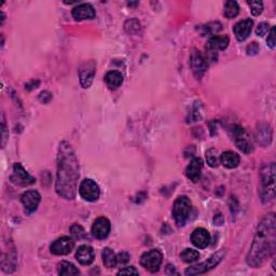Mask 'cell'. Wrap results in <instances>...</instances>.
I'll return each instance as SVG.
<instances>
[{
	"label": "cell",
	"instance_id": "obj_29",
	"mask_svg": "<svg viewBox=\"0 0 276 276\" xmlns=\"http://www.w3.org/2000/svg\"><path fill=\"white\" fill-rule=\"evenodd\" d=\"M124 30L127 34L130 35H136L141 32L142 26L141 23L138 22V20L136 19H132V20H127L124 24Z\"/></svg>",
	"mask_w": 276,
	"mask_h": 276
},
{
	"label": "cell",
	"instance_id": "obj_11",
	"mask_svg": "<svg viewBox=\"0 0 276 276\" xmlns=\"http://www.w3.org/2000/svg\"><path fill=\"white\" fill-rule=\"evenodd\" d=\"M96 71V63L94 61H89L84 63L81 67L79 69V78H80V83L83 86L84 89L89 88L92 84L94 76H95Z\"/></svg>",
	"mask_w": 276,
	"mask_h": 276
},
{
	"label": "cell",
	"instance_id": "obj_37",
	"mask_svg": "<svg viewBox=\"0 0 276 276\" xmlns=\"http://www.w3.org/2000/svg\"><path fill=\"white\" fill-rule=\"evenodd\" d=\"M129 260V255L127 252H120L117 256V262L118 263H126Z\"/></svg>",
	"mask_w": 276,
	"mask_h": 276
},
{
	"label": "cell",
	"instance_id": "obj_5",
	"mask_svg": "<svg viewBox=\"0 0 276 276\" xmlns=\"http://www.w3.org/2000/svg\"><path fill=\"white\" fill-rule=\"evenodd\" d=\"M232 140L234 141L236 147L244 154H251L253 151V144L250 135L244 127L239 125L232 127Z\"/></svg>",
	"mask_w": 276,
	"mask_h": 276
},
{
	"label": "cell",
	"instance_id": "obj_20",
	"mask_svg": "<svg viewBox=\"0 0 276 276\" xmlns=\"http://www.w3.org/2000/svg\"><path fill=\"white\" fill-rule=\"evenodd\" d=\"M202 169H203L202 160L199 158H195L190 162V164L188 165V168L186 170V175L189 179L193 181V183H198L202 176Z\"/></svg>",
	"mask_w": 276,
	"mask_h": 276
},
{
	"label": "cell",
	"instance_id": "obj_15",
	"mask_svg": "<svg viewBox=\"0 0 276 276\" xmlns=\"http://www.w3.org/2000/svg\"><path fill=\"white\" fill-rule=\"evenodd\" d=\"M191 242L195 247H198L200 249L206 248L210 243L209 232L203 228L195 229L191 234Z\"/></svg>",
	"mask_w": 276,
	"mask_h": 276
},
{
	"label": "cell",
	"instance_id": "obj_26",
	"mask_svg": "<svg viewBox=\"0 0 276 276\" xmlns=\"http://www.w3.org/2000/svg\"><path fill=\"white\" fill-rule=\"evenodd\" d=\"M239 13V6L236 2L230 0L224 5V16L228 19H235Z\"/></svg>",
	"mask_w": 276,
	"mask_h": 276
},
{
	"label": "cell",
	"instance_id": "obj_36",
	"mask_svg": "<svg viewBox=\"0 0 276 276\" xmlns=\"http://www.w3.org/2000/svg\"><path fill=\"white\" fill-rule=\"evenodd\" d=\"M246 51L248 55H256L259 52V45L257 42H252L248 47H247Z\"/></svg>",
	"mask_w": 276,
	"mask_h": 276
},
{
	"label": "cell",
	"instance_id": "obj_4",
	"mask_svg": "<svg viewBox=\"0 0 276 276\" xmlns=\"http://www.w3.org/2000/svg\"><path fill=\"white\" fill-rule=\"evenodd\" d=\"M191 213V202L187 197H179L173 206V217L178 227L185 226Z\"/></svg>",
	"mask_w": 276,
	"mask_h": 276
},
{
	"label": "cell",
	"instance_id": "obj_32",
	"mask_svg": "<svg viewBox=\"0 0 276 276\" xmlns=\"http://www.w3.org/2000/svg\"><path fill=\"white\" fill-rule=\"evenodd\" d=\"M70 233H71L72 236L78 238V239H81V238L85 237L84 229L81 226H80V224H77V223H75L74 226H71Z\"/></svg>",
	"mask_w": 276,
	"mask_h": 276
},
{
	"label": "cell",
	"instance_id": "obj_27",
	"mask_svg": "<svg viewBox=\"0 0 276 276\" xmlns=\"http://www.w3.org/2000/svg\"><path fill=\"white\" fill-rule=\"evenodd\" d=\"M180 257H181V259H183L184 262H186V263H193V262H195V261L199 260L200 253L197 250H194V249L187 248L183 252H181Z\"/></svg>",
	"mask_w": 276,
	"mask_h": 276
},
{
	"label": "cell",
	"instance_id": "obj_22",
	"mask_svg": "<svg viewBox=\"0 0 276 276\" xmlns=\"http://www.w3.org/2000/svg\"><path fill=\"white\" fill-rule=\"evenodd\" d=\"M239 161H241V159H239V156L237 154H235V152L226 151L220 156L221 164L224 166V168L230 169V170L237 168L239 164Z\"/></svg>",
	"mask_w": 276,
	"mask_h": 276
},
{
	"label": "cell",
	"instance_id": "obj_3",
	"mask_svg": "<svg viewBox=\"0 0 276 276\" xmlns=\"http://www.w3.org/2000/svg\"><path fill=\"white\" fill-rule=\"evenodd\" d=\"M275 163L264 165L260 173L261 190L260 198L263 203L271 202L275 198Z\"/></svg>",
	"mask_w": 276,
	"mask_h": 276
},
{
	"label": "cell",
	"instance_id": "obj_12",
	"mask_svg": "<svg viewBox=\"0 0 276 276\" xmlns=\"http://www.w3.org/2000/svg\"><path fill=\"white\" fill-rule=\"evenodd\" d=\"M190 66L194 76L201 79L207 69V62L203 54L198 50H194L190 56Z\"/></svg>",
	"mask_w": 276,
	"mask_h": 276
},
{
	"label": "cell",
	"instance_id": "obj_33",
	"mask_svg": "<svg viewBox=\"0 0 276 276\" xmlns=\"http://www.w3.org/2000/svg\"><path fill=\"white\" fill-rule=\"evenodd\" d=\"M268 32H270V25L267 23H260L256 30V34L260 37H263L264 35L268 34Z\"/></svg>",
	"mask_w": 276,
	"mask_h": 276
},
{
	"label": "cell",
	"instance_id": "obj_13",
	"mask_svg": "<svg viewBox=\"0 0 276 276\" xmlns=\"http://www.w3.org/2000/svg\"><path fill=\"white\" fill-rule=\"evenodd\" d=\"M21 201L25 207V212L27 214H33L37 210L39 203L41 201V197L38 191L36 190H28L22 194Z\"/></svg>",
	"mask_w": 276,
	"mask_h": 276
},
{
	"label": "cell",
	"instance_id": "obj_8",
	"mask_svg": "<svg viewBox=\"0 0 276 276\" xmlns=\"http://www.w3.org/2000/svg\"><path fill=\"white\" fill-rule=\"evenodd\" d=\"M10 179L14 185H18L21 187H27L36 183V179L20 163L14 164L13 173Z\"/></svg>",
	"mask_w": 276,
	"mask_h": 276
},
{
	"label": "cell",
	"instance_id": "obj_7",
	"mask_svg": "<svg viewBox=\"0 0 276 276\" xmlns=\"http://www.w3.org/2000/svg\"><path fill=\"white\" fill-rule=\"evenodd\" d=\"M162 260L163 255L161 251L158 249H151L145 252L141 257V264L151 273H156L160 270V266L162 264Z\"/></svg>",
	"mask_w": 276,
	"mask_h": 276
},
{
	"label": "cell",
	"instance_id": "obj_30",
	"mask_svg": "<svg viewBox=\"0 0 276 276\" xmlns=\"http://www.w3.org/2000/svg\"><path fill=\"white\" fill-rule=\"evenodd\" d=\"M218 151L215 148H210L206 151V161L210 168H217L218 165Z\"/></svg>",
	"mask_w": 276,
	"mask_h": 276
},
{
	"label": "cell",
	"instance_id": "obj_10",
	"mask_svg": "<svg viewBox=\"0 0 276 276\" xmlns=\"http://www.w3.org/2000/svg\"><path fill=\"white\" fill-rule=\"evenodd\" d=\"M74 247H75L74 239L69 236H63V237L57 238L56 241H54L52 243V245H51L50 249L53 255L64 256V255H68V253H70L71 250L74 249Z\"/></svg>",
	"mask_w": 276,
	"mask_h": 276
},
{
	"label": "cell",
	"instance_id": "obj_2",
	"mask_svg": "<svg viewBox=\"0 0 276 276\" xmlns=\"http://www.w3.org/2000/svg\"><path fill=\"white\" fill-rule=\"evenodd\" d=\"M276 246V219L273 213L266 215L260 221L250 250L247 255V264L251 267H260L270 258Z\"/></svg>",
	"mask_w": 276,
	"mask_h": 276
},
{
	"label": "cell",
	"instance_id": "obj_34",
	"mask_svg": "<svg viewBox=\"0 0 276 276\" xmlns=\"http://www.w3.org/2000/svg\"><path fill=\"white\" fill-rule=\"evenodd\" d=\"M266 43L267 46L270 47L271 49H275L276 47V38H275V27L271 28L270 33L267 35V39H266Z\"/></svg>",
	"mask_w": 276,
	"mask_h": 276
},
{
	"label": "cell",
	"instance_id": "obj_19",
	"mask_svg": "<svg viewBox=\"0 0 276 276\" xmlns=\"http://www.w3.org/2000/svg\"><path fill=\"white\" fill-rule=\"evenodd\" d=\"M229 42L230 40L228 36H213V37L208 40L206 49L209 54L216 53L218 50H226L229 46Z\"/></svg>",
	"mask_w": 276,
	"mask_h": 276
},
{
	"label": "cell",
	"instance_id": "obj_35",
	"mask_svg": "<svg viewBox=\"0 0 276 276\" xmlns=\"http://www.w3.org/2000/svg\"><path fill=\"white\" fill-rule=\"evenodd\" d=\"M138 274H140V273H138V271L136 270L134 266L123 267L122 270H120L118 272V275H138Z\"/></svg>",
	"mask_w": 276,
	"mask_h": 276
},
{
	"label": "cell",
	"instance_id": "obj_17",
	"mask_svg": "<svg viewBox=\"0 0 276 276\" xmlns=\"http://www.w3.org/2000/svg\"><path fill=\"white\" fill-rule=\"evenodd\" d=\"M252 26H253V22L250 19H246L234 26V34L235 37L238 41H245L247 38L249 37V35L252 31Z\"/></svg>",
	"mask_w": 276,
	"mask_h": 276
},
{
	"label": "cell",
	"instance_id": "obj_16",
	"mask_svg": "<svg viewBox=\"0 0 276 276\" xmlns=\"http://www.w3.org/2000/svg\"><path fill=\"white\" fill-rule=\"evenodd\" d=\"M72 17L76 21L92 20L95 18V10L89 4H81L75 7L72 10Z\"/></svg>",
	"mask_w": 276,
	"mask_h": 276
},
{
	"label": "cell",
	"instance_id": "obj_25",
	"mask_svg": "<svg viewBox=\"0 0 276 276\" xmlns=\"http://www.w3.org/2000/svg\"><path fill=\"white\" fill-rule=\"evenodd\" d=\"M101 258H103V263L106 267L111 268L117 265V256L113 252V250L109 247H106V248L103 250V253H101Z\"/></svg>",
	"mask_w": 276,
	"mask_h": 276
},
{
	"label": "cell",
	"instance_id": "obj_21",
	"mask_svg": "<svg viewBox=\"0 0 276 276\" xmlns=\"http://www.w3.org/2000/svg\"><path fill=\"white\" fill-rule=\"evenodd\" d=\"M76 258L82 265H90L94 259H95V252H94L91 246L82 245L78 248L76 252Z\"/></svg>",
	"mask_w": 276,
	"mask_h": 276
},
{
	"label": "cell",
	"instance_id": "obj_6",
	"mask_svg": "<svg viewBox=\"0 0 276 276\" xmlns=\"http://www.w3.org/2000/svg\"><path fill=\"white\" fill-rule=\"evenodd\" d=\"M224 255H226V251L221 249L220 251L214 253L212 257L207 259L206 261H204V262H202V263L197 264L194 266H191V267H188L185 274L186 275H199V274H203L209 270H212V268H214L215 266H217L221 262V260L224 257Z\"/></svg>",
	"mask_w": 276,
	"mask_h": 276
},
{
	"label": "cell",
	"instance_id": "obj_9",
	"mask_svg": "<svg viewBox=\"0 0 276 276\" xmlns=\"http://www.w3.org/2000/svg\"><path fill=\"white\" fill-rule=\"evenodd\" d=\"M79 194L88 202H95L99 198V187L92 179H84L79 187Z\"/></svg>",
	"mask_w": 276,
	"mask_h": 276
},
{
	"label": "cell",
	"instance_id": "obj_1",
	"mask_svg": "<svg viewBox=\"0 0 276 276\" xmlns=\"http://www.w3.org/2000/svg\"><path fill=\"white\" fill-rule=\"evenodd\" d=\"M79 163L74 149L67 142L60 144L57 154V176L55 189L60 197L74 200L77 194Z\"/></svg>",
	"mask_w": 276,
	"mask_h": 276
},
{
	"label": "cell",
	"instance_id": "obj_31",
	"mask_svg": "<svg viewBox=\"0 0 276 276\" xmlns=\"http://www.w3.org/2000/svg\"><path fill=\"white\" fill-rule=\"evenodd\" d=\"M250 7V11L253 17H258L263 11L262 2H248L247 3Z\"/></svg>",
	"mask_w": 276,
	"mask_h": 276
},
{
	"label": "cell",
	"instance_id": "obj_28",
	"mask_svg": "<svg viewBox=\"0 0 276 276\" xmlns=\"http://www.w3.org/2000/svg\"><path fill=\"white\" fill-rule=\"evenodd\" d=\"M221 24L219 23V22H210V23L206 24V25H203L201 27V31H202V34L203 36L205 35H215L217 33H219L221 31Z\"/></svg>",
	"mask_w": 276,
	"mask_h": 276
},
{
	"label": "cell",
	"instance_id": "obj_24",
	"mask_svg": "<svg viewBox=\"0 0 276 276\" xmlns=\"http://www.w3.org/2000/svg\"><path fill=\"white\" fill-rule=\"evenodd\" d=\"M57 273L62 276H69V275H78L80 271L76 267L75 264H72L68 261H62L61 263L57 265Z\"/></svg>",
	"mask_w": 276,
	"mask_h": 276
},
{
	"label": "cell",
	"instance_id": "obj_18",
	"mask_svg": "<svg viewBox=\"0 0 276 276\" xmlns=\"http://www.w3.org/2000/svg\"><path fill=\"white\" fill-rule=\"evenodd\" d=\"M272 128L266 123H261L256 129V140L262 147H266L272 142Z\"/></svg>",
	"mask_w": 276,
	"mask_h": 276
},
{
	"label": "cell",
	"instance_id": "obj_14",
	"mask_svg": "<svg viewBox=\"0 0 276 276\" xmlns=\"http://www.w3.org/2000/svg\"><path fill=\"white\" fill-rule=\"evenodd\" d=\"M111 230V224L106 217H99L92 226V234L98 239L106 238Z\"/></svg>",
	"mask_w": 276,
	"mask_h": 276
},
{
	"label": "cell",
	"instance_id": "obj_23",
	"mask_svg": "<svg viewBox=\"0 0 276 276\" xmlns=\"http://www.w3.org/2000/svg\"><path fill=\"white\" fill-rule=\"evenodd\" d=\"M105 82L110 89H118L123 83V75L117 70L109 71L105 76Z\"/></svg>",
	"mask_w": 276,
	"mask_h": 276
}]
</instances>
